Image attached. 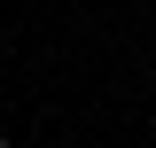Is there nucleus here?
Listing matches in <instances>:
<instances>
[{"label": "nucleus", "instance_id": "obj_1", "mask_svg": "<svg viewBox=\"0 0 156 148\" xmlns=\"http://www.w3.org/2000/svg\"><path fill=\"white\" fill-rule=\"evenodd\" d=\"M0 148H16V140H8V132H0Z\"/></svg>", "mask_w": 156, "mask_h": 148}]
</instances>
